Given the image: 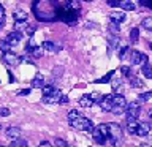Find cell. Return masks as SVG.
Returning <instances> with one entry per match:
<instances>
[{
	"mask_svg": "<svg viewBox=\"0 0 152 147\" xmlns=\"http://www.w3.org/2000/svg\"><path fill=\"white\" fill-rule=\"evenodd\" d=\"M94 141L97 144H104L109 139V130H108V123H100L98 127H95L92 130Z\"/></svg>",
	"mask_w": 152,
	"mask_h": 147,
	"instance_id": "1",
	"label": "cell"
},
{
	"mask_svg": "<svg viewBox=\"0 0 152 147\" xmlns=\"http://www.w3.org/2000/svg\"><path fill=\"white\" fill-rule=\"evenodd\" d=\"M108 130H109V141L114 147H121L122 144V128L117 123H108Z\"/></svg>",
	"mask_w": 152,
	"mask_h": 147,
	"instance_id": "2",
	"label": "cell"
},
{
	"mask_svg": "<svg viewBox=\"0 0 152 147\" xmlns=\"http://www.w3.org/2000/svg\"><path fill=\"white\" fill-rule=\"evenodd\" d=\"M70 125L76 128V130H81V131H90V130H94V123L92 120H89L87 117H84V116H79L73 119V120H70Z\"/></svg>",
	"mask_w": 152,
	"mask_h": 147,
	"instance_id": "3",
	"label": "cell"
},
{
	"mask_svg": "<svg viewBox=\"0 0 152 147\" xmlns=\"http://www.w3.org/2000/svg\"><path fill=\"white\" fill-rule=\"evenodd\" d=\"M113 111L114 114H122L124 111H125V108H127V101H125V97L124 95H117V93H114V97H113Z\"/></svg>",
	"mask_w": 152,
	"mask_h": 147,
	"instance_id": "4",
	"label": "cell"
},
{
	"mask_svg": "<svg viewBox=\"0 0 152 147\" xmlns=\"http://www.w3.org/2000/svg\"><path fill=\"white\" fill-rule=\"evenodd\" d=\"M2 62L5 65H10V66H16V65H19L22 62V59L21 57H18L16 54H13L11 51L10 52H3V55H2Z\"/></svg>",
	"mask_w": 152,
	"mask_h": 147,
	"instance_id": "5",
	"label": "cell"
},
{
	"mask_svg": "<svg viewBox=\"0 0 152 147\" xmlns=\"http://www.w3.org/2000/svg\"><path fill=\"white\" fill-rule=\"evenodd\" d=\"M113 97H114V93H109V95H103V98H102V101H100V108L103 109V111H108V112H111L113 111Z\"/></svg>",
	"mask_w": 152,
	"mask_h": 147,
	"instance_id": "6",
	"label": "cell"
},
{
	"mask_svg": "<svg viewBox=\"0 0 152 147\" xmlns=\"http://www.w3.org/2000/svg\"><path fill=\"white\" fill-rule=\"evenodd\" d=\"M140 103L138 101H133L130 104H127V108H125V112H127V117H135L138 119V116H140Z\"/></svg>",
	"mask_w": 152,
	"mask_h": 147,
	"instance_id": "7",
	"label": "cell"
},
{
	"mask_svg": "<svg viewBox=\"0 0 152 147\" xmlns=\"http://www.w3.org/2000/svg\"><path fill=\"white\" fill-rule=\"evenodd\" d=\"M130 59H132L133 65H142V63H146V62H147V55L142 54V52H140V51H132Z\"/></svg>",
	"mask_w": 152,
	"mask_h": 147,
	"instance_id": "8",
	"label": "cell"
},
{
	"mask_svg": "<svg viewBox=\"0 0 152 147\" xmlns=\"http://www.w3.org/2000/svg\"><path fill=\"white\" fill-rule=\"evenodd\" d=\"M10 44L11 46H16L19 41L22 40V32H18V30H13V32H10L8 35H7V38H5Z\"/></svg>",
	"mask_w": 152,
	"mask_h": 147,
	"instance_id": "9",
	"label": "cell"
},
{
	"mask_svg": "<svg viewBox=\"0 0 152 147\" xmlns=\"http://www.w3.org/2000/svg\"><path fill=\"white\" fill-rule=\"evenodd\" d=\"M60 97H62L60 90H59V89H56V92H54V93L43 97V101H45L46 104H54V103H59V101H60Z\"/></svg>",
	"mask_w": 152,
	"mask_h": 147,
	"instance_id": "10",
	"label": "cell"
},
{
	"mask_svg": "<svg viewBox=\"0 0 152 147\" xmlns=\"http://www.w3.org/2000/svg\"><path fill=\"white\" fill-rule=\"evenodd\" d=\"M138 120L135 117H127V130L130 135H136V130H138Z\"/></svg>",
	"mask_w": 152,
	"mask_h": 147,
	"instance_id": "11",
	"label": "cell"
},
{
	"mask_svg": "<svg viewBox=\"0 0 152 147\" xmlns=\"http://www.w3.org/2000/svg\"><path fill=\"white\" fill-rule=\"evenodd\" d=\"M109 19H111V22L121 24L125 21V13L124 11H111L109 13Z\"/></svg>",
	"mask_w": 152,
	"mask_h": 147,
	"instance_id": "12",
	"label": "cell"
},
{
	"mask_svg": "<svg viewBox=\"0 0 152 147\" xmlns=\"http://www.w3.org/2000/svg\"><path fill=\"white\" fill-rule=\"evenodd\" d=\"M119 8L124 9V11H135V3L133 0H119Z\"/></svg>",
	"mask_w": 152,
	"mask_h": 147,
	"instance_id": "13",
	"label": "cell"
},
{
	"mask_svg": "<svg viewBox=\"0 0 152 147\" xmlns=\"http://www.w3.org/2000/svg\"><path fill=\"white\" fill-rule=\"evenodd\" d=\"M7 136L10 138V139H18L19 136H21V128L19 127H10V128H7Z\"/></svg>",
	"mask_w": 152,
	"mask_h": 147,
	"instance_id": "14",
	"label": "cell"
},
{
	"mask_svg": "<svg viewBox=\"0 0 152 147\" xmlns=\"http://www.w3.org/2000/svg\"><path fill=\"white\" fill-rule=\"evenodd\" d=\"M13 17H14V21H18V22H26L28 19V14L24 11V9H16V11L13 13Z\"/></svg>",
	"mask_w": 152,
	"mask_h": 147,
	"instance_id": "15",
	"label": "cell"
},
{
	"mask_svg": "<svg viewBox=\"0 0 152 147\" xmlns=\"http://www.w3.org/2000/svg\"><path fill=\"white\" fill-rule=\"evenodd\" d=\"M94 103H95V101L92 100V97H90V95H83V97L79 98V106H83V108H90Z\"/></svg>",
	"mask_w": 152,
	"mask_h": 147,
	"instance_id": "16",
	"label": "cell"
},
{
	"mask_svg": "<svg viewBox=\"0 0 152 147\" xmlns=\"http://www.w3.org/2000/svg\"><path fill=\"white\" fill-rule=\"evenodd\" d=\"M149 131H151L149 123H140V125H138V130H136V135L138 136H146V135H149Z\"/></svg>",
	"mask_w": 152,
	"mask_h": 147,
	"instance_id": "17",
	"label": "cell"
},
{
	"mask_svg": "<svg viewBox=\"0 0 152 147\" xmlns=\"http://www.w3.org/2000/svg\"><path fill=\"white\" fill-rule=\"evenodd\" d=\"M32 87H37V89H38V87H40V89L45 87V78H43V74L38 73L35 78L32 79Z\"/></svg>",
	"mask_w": 152,
	"mask_h": 147,
	"instance_id": "18",
	"label": "cell"
},
{
	"mask_svg": "<svg viewBox=\"0 0 152 147\" xmlns=\"http://www.w3.org/2000/svg\"><path fill=\"white\" fill-rule=\"evenodd\" d=\"M141 73L146 76V79H152V65L149 63V62L142 63V66H141Z\"/></svg>",
	"mask_w": 152,
	"mask_h": 147,
	"instance_id": "19",
	"label": "cell"
},
{
	"mask_svg": "<svg viewBox=\"0 0 152 147\" xmlns=\"http://www.w3.org/2000/svg\"><path fill=\"white\" fill-rule=\"evenodd\" d=\"M114 73H116L114 70L108 71V73L104 74L103 78H100V79H95V82H97V84H106V82H109V81H113V78H114Z\"/></svg>",
	"mask_w": 152,
	"mask_h": 147,
	"instance_id": "20",
	"label": "cell"
},
{
	"mask_svg": "<svg viewBox=\"0 0 152 147\" xmlns=\"http://www.w3.org/2000/svg\"><path fill=\"white\" fill-rule=\"evenodd\" d=\"M108 43H109V49H108V52H111L113 49H116L117 44H119V36H117V35L108 36Z\"/></svg>",
	"mask_w": 152,
	"mask_h": 147,
	"instance_id": "21",
	"label": "cell"
},
{
	"mask_svg": "<svg viewBox=\"0 0 152 147\" xmlns=\"http://www.w3.org/2000/svg\"><path fill=\"white\" fill-rule=\"evenodd\" d=\"M138 40H140V30L136 27H133L130 30V41L135 44V43H138Z\"/></svg>",
	"mask_w": 152,
	"mask_h": 147,
	"instance_id": "22",
	"label": "cell"
},
{
	"mask_svg": "<svg viewBox=\"0 0 152 147\" xmlns=\"http://www.w3.org/2000/svg\"><path fill=\"white\" fill-rule=\"evenodd\" d=\"M108 30L111 32V35H119V33H121V27H119V24L111 22V24L108 25Z\"/></svg>",
	"mask_w": 152,
	"mask_h": 147,
	"instance_id": "23",
	"label": "cell"
},
{
	"mask_svg": "<svg viewBox=\"0 0 152 147\" xmlns=\"http://www.w3.org/2000/svg\"><path fill=\"white\" fill-rule=\"evenodd\" d=\"M10 147H27V141L18 138V139H13V142L10 144Z\"/></svg>",
	"mask_w": 152,
	"mask_h": 147,
	"instance_id": "24",
	"label": "cell"
},
{
	"mask_svg": "<svg viewBox=\"0 0 152 147\" xmlns=\"http://www.w3.org/2000/svg\"><path fill=\"white\" fill-rule=\"evenodd\" d=\"M41 47H43V49H46V51H52V52H54V51H59V49H57V46H56L52 41H43Z\"/></svg>",
	"mask_w": 152,
	"mask_h": 147,
	"instance_id": "25",
	"label": "cell"
},
{
	"mask_svg": "<svg viewBox=\"0 0 152 147\" xmlns=\"http://www.w3.org/2000/svg\"><path fill=\"white\" fill-rule=\"evenodd\" d=\"M11 49H13V46L10 44L7 40H0V51L2 52H10Z\"/></svg>",
	"mask_w": 152,
	"mask_h": 147,
	"instance_id": "26",
	"label": "cell"
},
{
	"mask_svg": "<svg viewBox=\"0 0 152 147\" xmlns=\"http://www.w3.org/2000/svg\"><path fill=\"white\" fill-rule=\"evenodd\" d=\"M130 84H132V87H136V89L144 85V82H142L140 78H135V76H132V78H130Z\"/></svg>",
	"mask_w": 152,
	"mask_h": 147,
	"instance_id": "27",
	"label": "cell"
},
{
	"mask_svg": "<svg viewBox=\"0 0 152 147\" xmlns=\"http://www.w3.org/2000/svg\"><path fill=\"white\" fill-rule=\"evenodd\" d=\"M142 28H144V30H149V32H152V17L149 16V17H146L144 21H142Z\"/></svg>",
	"mask_w": 152,
	"mask_h": 147,
	"instance_id": "28",
	"label": "cell"
},
{
	"mask_svg": "<svg viewBox=\"0 0 152 147\" xmlns=\"http://www.w3.org/2000/svg\"><path fill=\"white\" fill-rule=\"evenodd\" d=\"M35 47H37V43H35V40H33V36H30V38H28L27 46H26V51H27V52H32Z\"/></svg>",
	"mask_w": 152,
	"mask_h": 147,
	"instance_id": "29",
	"label": "cell"
},
{
	"mask_svg": "<svg viewBox=\"0 0 152 147\" xmlns=\"http://www.w3.org/2000/svg\"><path fill=\"white\" fill-rule=\"evenodd\" d=\"M128 52H130V47H128V46H122L121 49H119V59H122V60H124V59L127 57Z\"/></svg>",
	"mask_w": 152,
	"mask_h": 147,
	"instance_id": "30",
	"label": "cell"
},
{
	"mask_svg": "<svg viewBox=\"0 0 152 147\" xmlns=\"http://www.w3.org/2000/svg\"><path fill=\"white\" fill-rule=\"evenodd\" d=\"M41 90H43V97H46V95L54 93V92H56V87H54V85H45Z\"/></svg>",
	"mask_w": 152,
	"mask_h": 147,
	"instance_id": "31",
	"label": "cell"
},
{
	"mask_svg": "<svg viewBox=\"0 0 152 147\" xmlns=\"http://www.w3.org/2000/svg\"><path fill=\"white\" fill-rule=\"evenodd\" d=\"M152 98V92H144V93H140L138 95V100L140 101H147V100Z\"/></svg>",
	"mask_w": 152,
	"mask_h": 147,
	"instance_id": "32",
	"label": "cell"
},
{
	"mask_svg": "<svg viewBox=\"0 0 152 147\" xmlns=\"http://www.w3.org/2000/svg\"><path fill=\"white\" fill-rule=\"evenodd\" d=\"M35 30H37V25L35 24H27V27H26V33L28 36H32L33 33H35Z\"/></svg>",
	"mask_w": 152,
	"mask_h": 147,
	"instance_id": "33",
	"label": "cell"
},
{
	"mask_svg": "<svg viewBox=\"0 0 152 147\" xmlns=\"http://www.w3.org/2000/svg\"><path fill=\"white\" fill-rule=\"evenodd\" d=\"M121 85H122V79L121 78H114L113 79V90H114V92H117Z\"/></svg>",
	"mask_w": 152,
	"mask_h": 147,
	"instance_id": "34",
	"label": "cell"
},
{
	"mask_svg": "<svg viewBox=\"0 0 152 147\" xmlns=\"http://www.w3.org/2000/svg\"><path fill=\"white\" fill-rule=\"evenodd\" d=\"M32 55H33V57H37V59H40V57L43 55V47H38V46H37L35 49L32 51Z\"/></svg>",
	"mask_w": 152,
	"mask_h": 147,
	"instance_id": "35",
	"label": "cell"
},
{
	"mask_svg": "<svg viewBox=\"0 0 152 147\" xmlns=\"http://www.w3.org/2000/svg\"><path fill=\"white\" fill-rule=\"evenodd\" d=\"M121 73H122L124 76H128V78H132V74H130V66H127V65L121 66Z\"/></svg>",
	"mask_w": 152,
	"mask_h": 147,
	"instance_id": "36",
	"label": "cell"
},
{
	"mask_svg": "<svg viewBox=\"0 0 152 147\" xmlns=\"http://www.w3.org/2000/svg\"><path fill=\"white\" fill-rule=\"evenodd\" d=\"M78 116H79V112L76 111V109H71V111L68 112V122H70V120H73V119H76Z\"/></svg>",
	"mask_w": 152,
	"mask_h": 147,
	"instance_id": "37",
	"label": "cell"
},
{
	"mask_svg": "<svg viewBox=\"0 0 152 147\" xmlns=\"http://www.w3.org/2000/svg\"><path fill=\"white\" fill-rule=\"evenodd\" d=\"M54 142H56V146H57V147H68V144H66V141L60 139V138H57V139H56Z\"/></svg>",
	"mask_w": 152,
	"mask_h": 147,
	"instance_id": "38",
	"label": "cell"
},
{
	"mask_svg": "<svg viewBox=\"0 0 152 147\" xmlns=\"http://www.w3.org/2000/svg\"><path fill=\"white\" fill-rule=\"evenodd\" d=\"M26 27H27V24H26V22H18V21H16V28H14V30L21 32L22 28H26Z\"/></svg>",
	"mask_w": 152,
	"mask_h": 147,
	"instance_id": "39",
	"label": "cell"
},
{
	"mask_svg": "<svg viewBox=\"0 0 152 147\" xmlns=\"http://www.w3.org/2000/svg\"><path fill=\"white\" fill-rule=\"evenodd\" d=\"M140 3L142 5V7L151 8V9H152V0H140Z\"/></svg>",
	"mask_w": 152,
	"mask_h": 147,
	"instance_id": "40",
	"label": "cell"
},
{
	"mask_svg": "<svg viewBox=\"0 0 152 147\" xmlns=\"http://www.w3.org/2000/svg\"><path fill=\"white\" fill-rule=\"evenodd\" d=\"M0 116H2V117H8L10 116V109L8 108H0Z\"/></svg>",
	"mask_w": 152,
	"mask_h": 147,
	"instance_id": "41",
	"label": "cell"
},
{
	"mask_svg": "<svg viewBox=\"0 0 152 147\" xmlns=\"http://www.w3.org/2000/svg\"><path fill=\"white\" fill-rule=\"evenodd\" d=\"M109 7H119V0H106Z\"/></svg>",
	"mask_w": 152,
	"mask_h": 147,
	"instance_id": "42",
	"label": "cell"
},
{
	"mask_svg": "<svg viewBox=\"0 0 152 147\" xmlns=\"http://www.w3.org/2000/svg\"><path fill=\"white\" fill-rule=\"evenodd\" d=\"M28 93H30V89H22V90H19V92H18V95H22V97H24V95H28Z\"/></svg>",
	"mask_w": 152,
	"mask_h": 147,
	"instance_id": "43",
	"label": "cell"
},
{
	"mask_svg": "<svg viewBox=\"0 0 152 147\" xmlns=\"http://www.w3.org/2000/svg\"><path fill=\"white\" fill-rule=\"evenodd\" d=\"M60 104H65V103H68V97H66V95H62L60 97V101H59Z\"/></svg>",
	"mask_w": 152,
	"mask_h": 147,
	"instance_id": "44",
	"label": "cell"
},
{
	"mask_svg": "<svg viewBox=\"0 0 152 147\" xmlns=\"http://www.w3.org/2000/svg\"><path fill=\"white\" fill-rule=\"evenodd\" d=\"M3 17H5V8H3V5H0V19L3 21Z\"/></svg>",
	"mask_w": 152,
	"mask_h": 147,
	"instance_id": "45",
	"label": "cell"
},
{
	"mask_svg": "<svg viewBox=\"0 0 152 147\" xmlns=\"http://www.w3.org/2000/svg\"><path fill=\"white\" fill-rule=\"evenodd\" d=\"M38 147H51V144H49L48 141H41V142H40V146H38Z\"/></svg>",
	"mask_w": 152,
	"mask_h": 147,
	"instance_id": "46",
	"label": "cell"
},
{
	"mask_svg": "<svg viewBox=\"0 0 152 147\" xmlns=\"http://www.w3.org/2000/svg\"><path fill=\"white\" fill-rule=\"evenodd\" d=\"M140 147H151V146H149V144H141Z\"/></svg>",
	"mask_w": 152,
	"mask_h": 147,
	"instance_id": "47",
	"label": "cell"
},
{
	"mask_svg": "<svg viewBox=\"0 0 152 147\" xmlns=\"http://www.w3.org/2000/svg\"><path fill=\"white\" fill-rule=\"evenodd\" d=\"M149 117H151V120H152V109L149 111Z\"/></svg>",
	"mask_w": 152,
	"mask_h": 147,
	"instance_id": "48",
	"label": "cell"
},
{
	"mask_svg": "<svg viewBox=\"0 0 152 147\" xmlns=\"http://www.w3.org/2000/svg\"><path fill=\"white\" fill-rule=\"evenodd\" d=\"M84 2H92V0H84Z\"/></svg>",
	"mask_w": 152,
	"mask_h": 147,
	"instance_id": "49",
	"label": "cell"
},
{
	"mask_svg": "<svg viewBox=\"0 0 152 147\" xmlns=\"http://www.w3.org/2000/svg\"><path fill=\"white\" fill-rule=\"evenodd\" d=\"M149 46H151V49H152V43H151V44H149Z\"/></svg>",
	"mask_w": 152,
	"mask_h": 147,
	"instance_id": "50",
	"label": "cell"
},
{
	"mask_svg": "<svg viewBox=\"0 0 152 147\" xmlns=\"http://www.w3.org/2000/svg\"><path fill=\"white\" fill-rule=\"evenodd\" d=\"M0 130H2V125H0Z\"/></svg>",
	"mask_w": 152,
	"mask_h": 147,
	"instance_id": "51",
	"label": "cell"
},
{
	"mask_svg": "<svg viewBox=\"0 0 152 147\" xmlns=\"http://www.w3.org/2000/svg\"><path fill=\"white\" fill-rule=\"evenodd\" d=\"M0 27H2V24H0Z\"/></svg>",
	"mask_w": 152,
	"mask_h": 147,
	"instance_id": "52",
	"label": "cell"
},
{
	"mask_svg": "<svg viewBox=\"0 0 152 147\" xmlns=\"http://www.w3.org/2000/svg\"><path fill=\"white\" fill-rule=\"evenodd\" d=\"M0 147H3V146H0Z\"/></svg>",
	"mask_w": 152,
	"mask_h": 147,
	"instance_id": "53",
	"label": "cell"
}]
</instances>
